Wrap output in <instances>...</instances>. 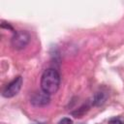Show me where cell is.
I'll use <instances>...</instances> for the list:
<instances>
[{"mask_svg": "<svg viewBox=\"0 0 124 124\" xmlns=\"http://www.w3.org/2000/svg\"><path fill=\"white\" fill-rule=\"evenodd\" d=\"M60 75L55 69H46L41 78V89L48 95L55 94L59 89Z\"/></svg>", "mask_w": 124, "mask_h": 124, "instance_id": "obj_1", "label": "cell"}, {"mask_svg": "<svg viewBox=\"0 0 124 124\" xmlns=\"http://www.w3.org/2000/svg\"><path fill=\"white\" fill-rule=\"evenodd\" d=\"M30 39H31V37L27 31H17L13 36V38L11 40V45H12L13 48H15L16 50H20V49H23L24 47H26V46L30 42Z\"/></svg>", "mask_w": 124, "mask_h": 124, "instance_id": "obj_2", "label": "cell"}, {"mask_svg": "<svg viewBox=\"0 0 124 124\" xmlns=\"http://www.w3.org/2000/svg\"><path fill=\"white\" fill-rule=\"evenodd\" d=\"M21 85H22V78L20 76H18L6 85V87L2 91V96L5 98L15 97L19 92Z\"/></svg>", "mask_w": 124, "mask_h": 124, "instance_id": "obj_3", "label": "cell"}, {"mask_svg": "<svg viewBox=\"0 0 124 124\" xmlns=\"http://www.w3.org/2000/svg\"><path fill=\"white\" fill-rule=\"evenodd\" d=\"M49 102H50V95L45 93L44 91L36 92L30 99V103L37 108L46 107L49 104Z\"/></svg>", "mask_w": 124, "mask_h": 124, "instance_id": "obj_4", "label": "cell"}, {"mask_svg": "<svg viewBox=\"0 0 124 124\" xmlns=\"http://www.w3.org/2000/svg\"><path fill=\"white\" fill-rule=\"evenodd\" d=\"M106 100H107V95L104 92H102V91L100 92L99 91L93 97V105L94 106H97V107L102 106L106 102Z\"/></svg>", "mask_w": 124, "mask_h": 124, "instance_id": "obj_5", "label": "cell"}, {"mask_svg": "<svg viewBox=\"0 0 124 124\" xmlns=\"http://www.w3.org/2000/svg\"><path fill=\"white\" fill-rule=\"evenodd\" d=\"M57 124H73V121H72V119H70L68 117H64L61 120H59Z\"/></svg>", "mask_w": 124, "mask_h": 124, "instance_id": "obj_6", "label": "cell"}, {"mask_svg": "<svg viewBox=\"0 0 124 124\" xmlns=\"http://www.w3.org/2000/svg\"><path fill=\"white\" fill-rule=\"evenodd\" d=\"M108 124H124V123L122 122V120H121V119L114 117V118L109 119V121H108Z\"/></svg>", "mask_w": 124, "mask_h": 124, "instance_id": "obj_7", "label": "cell"}, {"mask_svg": "<svg viewBox=\"0 0 124 124\" xmlns=\"http://www.w3.org/2000/svg\"><path fill=\"white\" fill-rule=\"evenodd\" d=\"M35 124H45V123H35Z\"/></svg>", "mask_w": 124, "mask_h": 124, "instance_id": "obj_8", "label": "cell"}]
</instances>
